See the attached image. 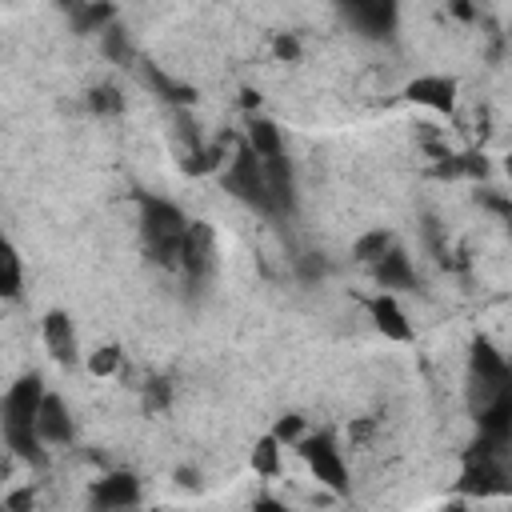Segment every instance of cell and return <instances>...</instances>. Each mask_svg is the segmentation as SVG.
Returning a JSON list of instances; mask_svg holds the SVG:
<instances>
[{
	"label": "cell",
	"mask_w": 512,
	"mask_h": 512,
	"mask_svg": "<svg viewBox=\"0 0 512 512\" xmlns=\"http://www.w3.org/2000/svg\"><path fill=\"white\" fill-rule=\"evenodd\" d=\"M140 228H144V240H148V248L156 252V260L180 264V244H184L188 220H184V212H180L172 200L140 196Z\"/></svg>",
	"instance_id": "6da1fadb"
},
{
	"label": "cell",
	"mask_w": 512,
	"mask_h": 512,
	"mask_svg": "<svg viewBox=\"0 0 512 512\" xmlns=\"http://www.w3.org/2000/svg\"><path fill=\"white\" fill-rule=\"evenodd\" d=\"M224 188L236 196V200H244V204H252V208H260V212H272V192H268V172H264V160L248 148V144H240L236 152H232V160H228V168H224Z\"/></svg>",
	"instance_id": "7a4b0ae2"
},
{
	"label": "cell",
	"mask_w": 512,
	"mask_h": 512,
	"mask_svg": "<svg viewBox=\"0 0 512 512\" xmlns=\"http://www.w3.org/2000/svg\"><path fill=\"white\" fill-rule=\"evenodd\" d=\"M460 492H472V496H500V492H512V476H508V468L500 464V448L476 440V448L468 452L464 476H460Z\"/></svg>",
	"instance_id": "3957f363"
},
{
	"label": "cell",
	"mask_w": 512,
	"mask_h": 512,
	"mask_svg": "<svg viewBox=\"0 0 512 512\" xmlns=\"http://www.w3.org/2000/svg\"><path fill=\"white\" fill-rule=\"evenodd\" d=\"M296 452L304 456V464L312 468V476L324 484V488H332L336 496H344L348 492V464H344V456H340V448L332 444V436H304L300 444H296Z\"/></svg>",
	"instance_id": "277c9868"
},
{
	"label": "cell",
	"mask_w": 512,
	"mask_h": 512,
	"mask_svg": "<svg viewBox=\"0 0 512 512\" xmlns=\"http://www.w3.org/2000/svg\"><path fill=\"white\" fill-rule=\"evenodd\" d=\"M44 380L32 372V376H20L8 392H4V432H36V416L44 408Z\"/></svg>",
	"instance_id": "5b68a950"
},
{
	"label": "cell",
	"mask_w": 512,
	"mask_h": 512,
	"mask_svg": "<svg viewBox=\"0 0 512 512\" xmlns=\"http://www.w3.org/2000/svg\"><path fill=\"white\" fill-rule=\"evenodd\" d=\"M180 268L196 284H204L212 276V268H216V232L208 224H200V220L188 224L184 244H180Z\"/></svg>",
	"instance_id": "8992f818"
},
{
	"label": "cell",
	"mask_w": 512,
	"mask_h": 512,
	"mask_svg": "<svg viewBox=\"0 0 512 512\" xmlns=\"http://www.w3.org/2000/svg\"><path fill=\"white\" fill-rule=\"evenodd\" d=\"M472 384L484 388V404H488L500 388L512 384V368H508V360H504L488 340H476V344H472ZM484 404H480V408H484Z\"/></svg>",
	"instance_id": "52a82bcc"
},
{
	"label": "cell",
	"mask_w": 512,
	"mask_h": 512,
	"mask_svg": "<svg viewBox=\"0 0 512 512\" xmlns=\"http://www.w3.org/2000/svg\"><path fill=\"white\" fill-rule=\"evenodd\" d=\"M136 500H140V480L132 472H108L92 484L96 512H132Z\"/></svg>",
	"instance_id": "ba28073f"
},
{
	"label": "cell",
	"mask_w": 512,
	"mask_h": 512,
	"mask_svg": "<svg viewBox=\"0 0 512 512\" xmlns=\"http://www.w3.org/2000/svg\"><path fill=\"white\" fill-rule=\"evenodd\" d=\"M476 424H480V440H484V444H492V448H500V452H504V444H512V384L500 388V392L476 412Z\"/></svg>",
	"instance_id": "9c48e42d"
},
{
	"label": "cell",
	"mask_w": 512,
	"mask_h": 512,
	"mask_svg": "<svg viewBox=\"0 0 512 512\" xmlns=\"http://www.w3.org/2000/svg\"><path fill=\"white\" fill-rule=\"evenodd\" d=\"M404 96L420 108H432V112H452L456 108V80L452 76H416L408 80Z\"/></svg>",
	"instance_id": "30bf717a"
},
{
	"label": "cell",
	"mask_w": 512,
	"mask_h": 512,
	"mask_svg": "<svg viewBox=\"0 0 512 512\" xmlns=\"http://www.w3.org/2000/svg\"><path fill=\"white\" fill-rule=\"evenodd\" d=\"M40 336H44V348L52 352V360H60V364H76V328H72V316L68 312H60V308H52L48 316H44V324H40Z\"/></svg>",
	"instance_id": "8fae6325"
},
{
	"label": "cell",
	"mask_w": 512,
	"mask_h": 512,
	"mask_svg": "<svg viewBox=\"0 0 512 512\" xmlns=\"http://www.w3.org/2000/svg\"><path fill=\"white\" fill-rule=\"evenodd\" d=\"M368 312H372V324L388 336V340H412V320L404 316V308L396 304V296L392 292H376L372 300H368Z\"/></svg>",
	"instance_id": "7c38bea8"
},
{
	"label": "cell",
	"mask_w": 512,
	"mask_h": 512,
	"mask_svg": "<svg viewBox=\"0 0 512 512\" xmlns=\"http://www.w3.org/2000/svg\"><path fill=\"white\" fill-rule=\"evenodd\" d=\"M36 432L44 444H68L72 440V412L60 396H52V392L44 396V408L36 416Z\"/></svg>",
	"instance_id": "4fadbf2b"
},
{
	"label": "cell",
	"mask_w": 512,
	"mask_h": 512,
	"mask_svg": "<svg viewBox=\"0 0 512 512\" xmlns=\"http://www.w3.org/2000/svg\"><path fill=\"white\" fill-rule=\"evenodd\" d=\"M244 144H248L260 160H280V156H284V136H280V128H276L268 116H248V136H244Z\"/></svg>",
	"instance_id": "5bb4252c"
},
{
	"label": "cell",
	"mask_w": 512,
	"mask_h": 512,
	"mask_svg": "<svg viewBox=\"0 0 512 512\" xmlns=\"http://www.w3.org/2000/svg\"><path fill=\"white\" fill-rule=\"evenodd\" d=\"M264 172H268V192H272V212H288L296 204V184H292V164L288 156L280 160H264Z\"/></svg>",
	"instance_id": "9a60e30c"
},
{
	"label": "cell",
	"mask_w": 512,
	"mask_h": 512,
	"mask_svg": "<svg viewBox=\"0 0 512 512\" xmlns=\"http://www.w3.org/2000/svg\"><path fill=\"white\" fill-rule=\"evenodd\" d=\"M376 280H380V288H384V292H388V288H412L416 272H412L408 256H404L400 248H392V252L376 264Z\"/></svg>",
	"instance_id": "2e32d148"
},
{
	"label": "cell",
	"mask_w": 512,
	"mask_h": 512,
	"mask_svg": "<svg viewBox=\"0 0 512 512\" xmlns=\"http://www.w3.org/2000/svg\"><path fill=\"white\" fill-rule=\"evenodd\" d=\"M348 16H356L364 24V36H388V28L396 20V8L392 4H352Z\"/></svg>",
	"instance_id": "e0dca14e"
},
{
	"label": "cell",
	"mask_w": 512,
	"mask_h": 512,
	"mask_svg": "<svg viewBox=\"0 0 512 512\" xmlns=\"http://www.w3.org/2000/svg\"><path fill=\"white\" fill-rule=\"evenodd\" d=\"M392 248H396V244H392V232H388V228H372V232H364V236L352 244V260H360V264H380Z\"/></svg>",
	"instance_id": "ac0fdd59"
},
{
	"label": "cell",
	"mask_w": 512,
	"mask_h": 512,
	"mask_svg": "<svg viewBox=\"0 0 512 512\" xmlns=\"http://www.w3.org/2000/svg\"><path fill=\"white\" fill-rule=\"evenodd\" d=\"M144 76H148V84H152L156 92H164V100H168V104H176L180 112H184L188 104H196V88L176 84V80H168V76H164V72H156V68H144Z\"/></svg>",
	"instance_id": "d6986e66"
},
{
	"label": "cell",
	"mask_w": 512,
	"mask_h": 512,
	"mask_svg": "<svg viewBox=\"0 0 512 512\" xmlns=\"http://www.w3.org/2000/svg\"><path fill=\"white\" fill-rule=\"evenodd\" d=\"M24 288V272H20V256L12 244H4V256H0V296L4 300H16Z\"/></svg>",
	"instance_id": "ffe728a7"
},
{
	"label": "cell",
	"mask_w": 512,
	"mask_h": 512,
	"mask_svg": "<svg viewBox=\"0 0 512 512\" xmlns=\"http://www.w3.org/2000/svg\"><path fill=\"white\" fill-rule=\"evenodd\" d=\"M116 20L112 4H80L76 8V32H108Z\"/></svg>",
	"instance_id": "44dd1931"
},
{
	"label": "cell",
	"mask_w": 512,
	"mask_h": 512,
	"mask_svg": "<svg viewBox=\"0 0 512 512\" xmlns=\"http://www.w3.org/2000/svg\"><path fill=\"white\" fill-rule=\"evenodd\" d=\"M280 440L268 432L264 440H256V448H252V468H256V476H276L280 472Z\"/></svg>",
	"instance_id": "7402d4cb"
},
{
	"label": "cell",
	"mask_w": 512,
	"mask_h": 512,
	"mask_svg": "<svg viewBox=\"0 0 512 512\" xmlns=\"http://www.w3.org/2000/svg\"><path fill=\"white\" fill-rule=\"evenodd\" d=\"M120 368V348L116 344H104V348H96L92 356H88V372L92 376H112Z\"/></svg>",
	"instance_id": "603a6c76"
},
{
	"label": "cell",
	"mask_w": 512,
	"mask_h": 512,
	"mask_svg": "<svg viewBox=\"0 0 512 512\" xmlns=\"http://www.w3.org/2000/svg\"><path fill=\"white\" fill-rule=\"evenodd\" d=\"M272 436H276L280 444H292V448H296V444L308 436L304 416H296V412H292V416H280V420H276V428H272Z\"/></svg>",
	"instance_id": "cb8c5ba5"
},
{
	"label": "cell",
	"mask_w": 512,
	"mask_h": 512,
	"mask_svg": "<svg viewBox=\"0 0 512 512\" xmlns=\"http://www.w3.org/2000/svg\"><path fill=\"white\" fill-rule=\"evenodd\" d=\"M100 44H104V52H108L112 60H120V64H128V60H132V44L124 40V32H120V28L100 32Z\"/></svg>",
	"instance_id": "d4e9b609"
},
{
	"label": "cell",
	"mask_w": 512,
	"mask_h": 512,
	"mask_svg": "<svg viewBox=\"0 0 512 512\" xmlns=\"http://www.w3.org/2000/svg\"><path fill=\"white\" fill-rule=\"evenodd\" d=\"M272 52H276L280 60L296 64V60H300V40H296L292 32H276V40H272Z\"/></svg>",
	"instance_id": "484cf974"
},
{
	"label": "cell",
	"mask_w": 512,
	"mask_h": 512,
	"mask_svg": "<svg viewBox=\"0 0 512 512\" xmlns=\"http://www.w3.org/2000/svg\"><path fill=\"white\" fill-rule=\"evenodd\" d=\"M88 104H92V112H116L120 108V96H116V88H96Z\"/></svg>",
	"instance_id": "4316f807"
},
{
	"label": "cell",
	"mask_w": 512,
	"mask_h": 512,
	"mask_svg": "<svg viewBox=\"0 0 512 512\" xmlns=\"http://www.w3.org/2000/svg\"><path fill=\"white\" fill-rule=\"evenodd\" d=\"M32 500H36L32 488H16V492L4 496V508H8V512H32Z\"/></svg>",
	"instance_id": "83f0119b"
},
{
	"label": "cell",
	"mask_w": 512,
	"mask_h": 512,
	"mask_svg": "<svg viewBox=\"0 0 512 512\" xmlns=\"http://www.w3.org/2000/svg\"><path fill=\"white\" fill-rule=\"evenodd\" d=\"M252 512H288L280 500H272V496H260L256 504H252Z\"/></svg>",
	"instance_id": "f1b7e54d"
},
{
	"label": "cell",
	"mask_w": 512,
	"mask_h": 512,
	"mask_svg": "<svg viewBox=\"0 0 512 512\" xmlns=\"http://www.w3.org/2000/svg\"><path fill=\"white\" fill-rule=\"evenodd\" d=\"M176 476H180V484H184V488H192V484H196V472H188V468H180Z\"/></svg>",
	"instance_id": "f546056e"
},
{
	"label": "cell",
	"mask_w": 512,
	"mask_h": 512,
	"mask_svg": "<svg viewBox=\"0 0 512 512\" xmlns=\"http://www.w3.org/2000/svg\"><path fill=\"white\" fill-rule=\"evenodd\" d=\"M256 104H260V96L252 88H244V108H256Z\"/></svg>",
	"instance_id": "4dcf8cb0"
},
{
	"label": "cell",
	"mask_w": 512,
	"mask_h": 512,
	"mask_svg": "<svg viewBox=\"0 0 512 512\" xmlns=\"http://www.w3.org/2000/svg\"><path fill=\"white\" fill-rule=\"evenodd\" d=\"M504 172H508V180H512V152L504 156Z\"/></svg>",
	"instance_id": "1f68e13d"
},
{
	"label": "cell",
	"mask_w": 512,
	"mask_h": 512,
	"mask_svg": "<svg viewBox=\"0 0 512 512\" xmlns=\"http://www.w3.org/2000/svg\"><path fill=\"white\" fill-rule=\"evenodd\" d=\"M444 512H468V508H464V504H448Z\"/></svg>",
	"instance_id": "d6a6232c"
}]
</instances>
